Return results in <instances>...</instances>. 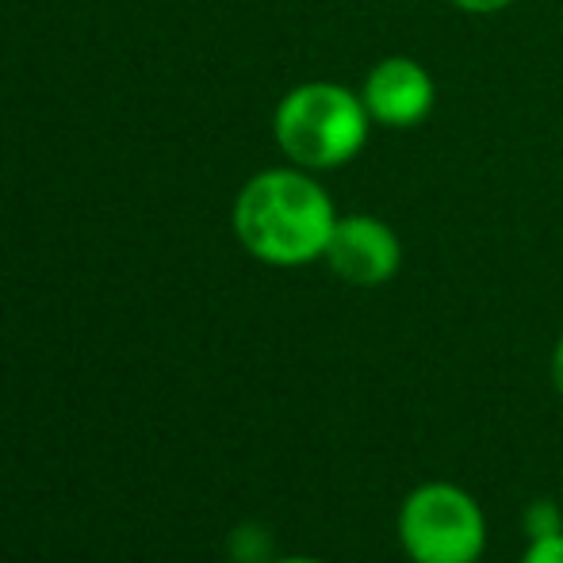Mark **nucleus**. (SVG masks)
<instances>
[{
	"label": "nucleus",
	"instance_id": "1",
	"mask_svg": "<svg viewBox=\"0 0 563 563\" xmlns=\"http://www.w3.org/2000/svg\"><path fill=\"white\" fill-rule=\"evenodd\" d=\"M338 203L319 173L299 165H268L234 196L230 227L253 261L268 268H303L322 261L338 227Z\"/></svg>",
	"mask_w": 563,
	"mask_h": 563
},
{
	"label": "nucleus",
	"instance_id": "2",
	"mask_svg": "<svg viewBox=\"0 0 563 563\" xmlns=\"http://www.w3.org/2000/svg\"><path fill=\"white\" fill-rule=\"evenodd\" d=\"M372 123L361 89L341 81L291 85L273 108V142L284 162L311 173H334L364 154Z\"/></svg>",
	"mask_w": 563,
	"mask_h": 563
},
{
	"label": "nucleus",
	"instance_id": "3",
	"mask_svg": "<svg viewBox=\"0 0 563 563\" xmlns=\"http://www.w3.org/2000/svg\"><path fill=\"white\" fill-rule=\"evenodd\" d=\"M395 537L410 563H479L487 552V514L460 483L426 479L402 498Z\"/></svg>",
	"mask_w": 563,
	"mask_h": 563
},
{
	"label": "nucleus",
	"instance_id": "4",
	"mask_svg": "<svg viewBox=\"0 0 563 563\" xmlns=\"http://www.w3.org/2000/svg\"><path fill=\"white\" fill-rule=\"evenodd\" d=\"M402 257H407L402 238L387 219L349 211V216H338L322 265L349 288H384L402 273Z\"/></svg>",
	"mask_w": 563,
	"mask_h": 563
},
{
	"label": "nucleus",
	"instance_id": "5",
	"mask_svg": "<svg viewBox=\"0 0 563 563\" xmlns=\"http://www.w3.org/2000/svg\"><path fill=\"white\" fill-rule=\"evenodd\" d=\"M361 100L379 131H415L438 112V77L410 54H387L368 66Z\"/></svg>",
	"mask_w": 563,
	"mask_h": 563
},
{
	"label": "nucleus",
	"instance_id": "6",
	"mask_svg": "<svg viewBox=\"0 0 563 563\" xmlns=\"http://www.w3.org/2000/svg\"><path fill=\"white\" fill-rule=\"evenodd\" d=\"M521 529H526V541L563 533V498H533L521 510Z\"/></svg>",
	"mask_w": 563,
	"mask_h": 563
},
{
	"label": "nucleus",
	"instance_id": "7",
	"mask_svg": "<svg viewBox=\"0 0 563 563\" xmlns=\"http://www.w3.org/2000/svg\"><path fill=\"white\" fill-rule=\"evenodd\" d=\"M518 563H563V533L537 537V541H529Z\"/></svg>",
	"mask_w": 563,
	"mask_h": 563
},
{
	"label": "nucleus",
	"instance_id": "8",
	"mask_svg": "<svg viewBox=\"0 0 563 563\" xmlns=\"http://www.w3.org/2000/svg\"><path fill=\"white\" fill-rule=\"evenodd\" d=\"M445 4L464 15H498V12H510L518 0H445Z\"/></svg>",
	"mask_w": 563,
	"mask_h": 563
},
{
	"label": "nucleus",
	"instance_id": "9",
	"mask_svg": "<svg viewBox=\"0 0 563 563\" xmlns=\"http://www.w3.org/2000/svg\"><path fill=\"white\" fill-rule=\"evenodd\" d=\"M549 372H552V387H556V395L563 399V334L556 338V349H552Z\"/></svg>",
	"mask_w": 563,
	"mask_h": 563
},
{
	"label": "nucleus",
	"instance_id": "10",
	"mask_svg": "<svg viewBox=\"0 0 563 563\" xmlns=\"http://www.w3.org/2000/svg\"><path fill=\"white\" fill-rule=\"evenodd\" d=\"M265 563H327V560H314V556H276V560H265Z\"/></svg>",
	"mask_w": 563,
	"mask_h": 563
}]
</instances>
